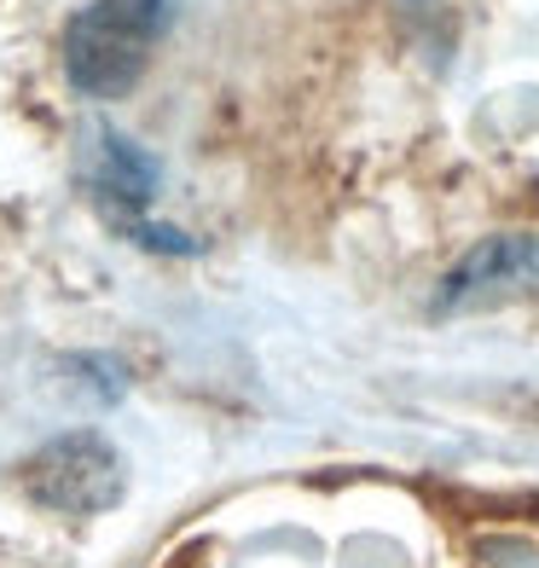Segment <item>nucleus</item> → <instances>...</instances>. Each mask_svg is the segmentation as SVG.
<instances>
[{
  "mask_svg": "<svg viewBox=\"0 0 539 568\" xmlns=\"http://www.w3.org/2000/svg\"><path fill=\"white\" fill-rule=\"evenodd\" d=\"M163 23V0H93L64 36V70L88 99H122L140 82Z\"/></svg>",
  "mask_w": 539,
  "mask_h": 568,
  "instance_id": "1",
  "label": "nucleus"
},
{
  "mask_svg": "<svg viewBox=\"0 0 539 568\" xmlns=\"http://www.w3.org/2000/svg\"><path fill=\"white\" fill-rule=\"evenodd\" d=\"M23 494L53 516H99L128 494V464L105 435L70 429L23 464Z\"/></svg>",
  "mask_w": 539,
  "mask_h": 568,
  "instance_id": "2",
  "label": "nucleus"
},
{
  "mask_svg": "<svg viewBox=\"0 0 539 568\" xmlns=\"http://www.w3.org/2000/svg\"><path fill=\"white\" fill-rule=\"evenodd\" d=\"M517 296H539V232H494L447 267L435 314H470Z\"/></svg>",
  "mask_w": 539,
  "mask_h": 568,
  "instance_id": "3",
  "label": "nucleus"
},
{
  "mask_svg": "<svg viewBox=\"0 0 539 568\" xmlns=\"http://www.w3.org/2000/svg\"><path fill=\"white\" fill-rule=\"evenodd\" d=\"M99 192L122 197V203H145L151 192H157V163H151L134 140L99 128Z\"/></svg>",
  "mask_w": 539,
  "mask_h": 568,
  "instance_id": "4",
  "label": "nucleus"
}]
</instances>
